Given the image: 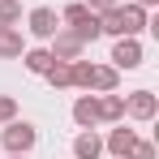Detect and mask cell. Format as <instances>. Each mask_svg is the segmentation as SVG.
I'll use <instances>...</instances> for the list:
<instances>
[{
	"instance_id": "6da1fadb",
	"label": "cell",
	"mask_w": 159,
	"mask_h": 159,
	"mask_svg": "<svg viewBox=\"0 0 159 159\" xmlns=\"http://www.w3.org/2000/svg\"><path fill=\"white\" fill-rule=\"evenodd\" d=\"M138 26H142V13L138 9H120V13H107L103 30H138Z\"/></svg>"
},
{
	"instance_id": "7a4b0ae2",
	"label": "cell",
	"mask_w": 159,
	"mask_h": 159,
	"mask_svg": "<svg viewBox=\"0 0 159 159\" xmlns=\"http://www.w3.org/2000/svg\"><path fill=\"white\" fill-rule=\"evenodd\" d=\"M112 60H116V65H125V69H133V65H138V60H142V52H138V43H120V48H116V56H112Z\"/></svg>"
},
{
	"instance_id": "3957f363",
	"label": "cell",
	"mask_w": 159,
	"mask_h": 159,
	"mask_svg": "<svg viewBox=\"0 0 159 159\" xmlns=\"http://www.w3.org/2000/svg\"><path fill=\"white\" fill-rule=\"evenodd\" d=\"M30 22H34V26H30V30H34V34H52V30H56V17H52V13H48V9H39V13H34Z\"/></svg>"
},
{
	"instance_id": "277c9868",
	"label": "cell",
	"mask_w": 159,
	"mask_h": 159,
	"mask_svg": "<svg viewBox=\"0 0 159 159\" xmlns=\"http://www.w3.org/2000/svg\"><path fill=\"white\" fill-rule=\"evenodd\" d=\"M30 142H34L30 125H17V129H9V146H13V151H22V146H30Z\"/></svg>"
},
{
	"instance_id": "5b68a950",
	"label": "cell",
	"mask_w": 159,
	"mask_h": 159,
	"mask_svg": "<svg viewBox=\"0 0 159 159\" xmlns=\"http://www.w3.org/2000/svg\"><path fill=\"white\" fill-rule=\"evenodd\" d=\"M78 155L82 159H95V155H99V142H95V138H82V142H78Z\"/></svg>"
},
{
	"instance_id": "8992f818",
	"label": "cell",
	"mask_w": 159,
	"mask_h": 159,
	"mask_svg": "<svg viewBox=\"0 0 159 159\" xmlns=\"http://www.w3.org/2000/svg\"><path fill=\"white\" fill-rule=\"evenodd\" d=\"M78 120H82V125L95 120V103H90V99H82V103H78Z\"/></svg>"
},
{
	"instance_id": "52a82bcc",
	"label": "cell",
	"mask_w": 159,
	"mask_h": 159,
	"mask_svg": "<svg viewBox=\"0 0 159 159\" xmlns=\"http://www.w3.org/2000/svg\"><path fill=\"white\" fill-rule=\"evenodd\" d=\"M129 146H133V138H129V133H125V129H120V133H116V138H112V151H120V155H125Z\"/></svg>"
},
{
	"instance_id": "ba28073f",
	"label": "cell",
	"mask_w": 159,
	"mask_h": 159,
	"mask_svg": "<svg viewBox=\"0 0 159 159\" xmlns=\"http://www.w3.org/2000/svg\"><path fill=\"white\" fill-rule=\"evenodd\" d=\"M151 107H155V103H151V95H138V99H133V112H138V116H146Z\"/></svg>"
},
{
	"instance_id": "9c48e42d",
	"label": "cell",
	"mask_w": 159,
	"mask_h": 159,
	"mask_svg": "<svg viewBox=\"0 0 159 159\" xmlns=\"http://www.w3.org/2000/svg\"><path fill=\"white\" fill-rule=\"evenodd\" d=\"M22 43H17V34H0V52H17Z\"/></svg>"
},
{
	"instance_id": "30bf717a",
	"label": "cell",
	"mask_w": 159,
	"mask_h": 159,
	"mask_svg": "<svg viewBox=\"0 0 159 159\" xmlns=\"http://www.w3.org/2000/svg\"><path fill=\"white\" fill-rule=\"evenodd\" d=\"M48 60H52L48 52H34V56H30V69H39V73H43V69H48Z\"/></svg>"
},
{
	"instance_id": "8fae6325",
	"label": "cell",
	"mask_w": 159,
	"mask_h": 159,
	"mask_svg": "<svg viewBox=\"0 0 159 159\" xmlns=\"http://www.w3.org/2000/svg\"><path fill=\"white\" fill-rule=\"evenodd\" d=\"M9 17H17V4H0V22H9Z\"/></svg>"
},
{
	"instance_id": "7c38bea8",
	"label": "cell",
	"mask_w": 159,
	"mask_h": 159,
	"mask_svg": "<svg viewBox=\"0 0 159 159\" xmlns=\"http://www.w3.org/2000/svg\"><path fill=\"white\" fill-rule=\"evenodd\" d=\"M95 4H112V0H95Z\"/></svg>"
}]
</instances>
